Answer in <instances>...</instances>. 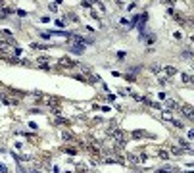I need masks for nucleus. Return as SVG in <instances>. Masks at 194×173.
Listing matches in <instances>:
<instances>
[{
	"instance_id": "1",
	"label": "nucleus",
	"mask_w": 194,
	"mask_h": 173,
	"mask_svg": "<svg viewBox=\"0 0 194 173\" xmlns=\"http://www.w3.org/2000/svg\"><path fill=\"white\" fill-rule=\"evenodd\" d=\"M110 137L113 138V142H116V146H125V133L121 129H113L110 133Z\"/></svg>"
},
{
	"instance_id": "2",
	"label": "nucleus",
	"mask_w": 194,
	"mask_h": 173,
	"mask_svg": "<svg viewBox=\"0 0 194 173\" xmlns=\"http://www.w3.org/2000/svg\"><path fill=\"white\" fill-rule=\"evenodd\" d=\"M58 64H60V67H64V69H73L75 65H79V64H75L71 58H67V56H62L60 60H58Z\"/></svg>"
},
{
	"instance_id": "3",
	"label": "nucleus",
	"mask_w": 194,
	"mask_h": 173,
	"mask_svg": "<svg viewBox=\"0 0 194 173\" xmlns=\"http://www.w3.org/2000/svg\"><path fill=\"white\" fill-rule=\"evenodd\" d=\"M62 141H65V142H75L77 138H75V135L71 133V131H67V129H62Z\"/></svg>"
},
{
	"instance_id": "4",
	"label": "nucleus",
	"mask_w": 194,
	"mask_h": 173,
	"mask_svg": "<svg viewBox=\"0 0 194 173\" xmlns=\"http://www.w3.org/2000/svg\"><path fill=\"white\" fill-rule=\"evenodd\" d=\"M71 48H73L75 54H83V52H85V44H83V42H73Z\"/></svg>"
},
{
	"instance_id": "5",
	"label": "nucleus",
	"mask_w": 194,
	"mask_h": 173,
	"mask_svg": "<svg viewBox=\"0 0 194 173\" xmlns=\"http://www.w3.org/2000/svg\"><path fill=\"white\" fill-rule=\"evenodd\" d=\"M181 113L185 115L187 119H192V108H190V106H182V108H181Z\"/></svg>"
},
{
	"instance_id": "6",
	"label": "nucleus",
	"mask_w": 194,
	"mask_h": 173,
	"mask_svg": "<svg viewBox=\"0 0 194 173\" xmlns=\"http://www.w3.org/2000/svg\"><path fill=\"white\" fill-rule=\"evenodd\" d=\"M165 108H167V110H177L179 104H177L175 100H165Z\"/></svg>"
},
{
	"instance_id": "7",
	"label": "nucleus",
	"mask_w": 194,
	"mask_h": 173,
	"mask_svg": "<svg viewBox=\"0 0 194 173\" xmlns=\"http://www.w3.org/2000/svg\"><path fill=\"white\" fill-rule=\"evenodd\" d=\"M156 154H158L159 160H169V152H167V150H158Z\"/></svg>"
},
{
	"instance_id": "8",
	"label": "nucleus",
	"mask_w": 194,
	"mask_h": 173,
	"mask_svg": "<svg viewBox=\"0 0 194 173\" xmlns=\"http://www.w3.org/2000/svg\"><path fill=\"white\" fill-rule=\"evenodd\" d=\"M79 69L85 73V75H92V71H90V67L88 65H85V64H79Z\"/></svg>"
},
{
	"instance_id": "9",
	"label": "nucleus",
	"mask_w": 194,
	"mask_h": 173,
	"mask_svg": "<svg viewBox=\"0 0 194 173\" xmlns=\"http://www.w3.org/2000/svg\"><path fill=\"white\" fill-rule=\"evenodd\" d=\"M127 158H129V164H133V166H136V164H139V161H140V158H136L135 154H129Z\"/></svg>"
},
{
	"instance_id": "10",
	"label": "nucleus",
	"mask_w": 194,
	"mask_h": 173,
	"mask_svg": "<svg viewBox=\"0 0 194 173\" xmlns=\"http://www.w3.org/2000/svg\"><path fill=\"white\" fill-rule=\"evenodd\" d=\"M58 102H60L58 98H52V96H48V98H46V104H50V106H54V108L58 106Z\"/></svg>"
},
{
	"instance_id": "11",
	"label": "nucleus",
	"mask_w": 194,
	"mask_h": 173,
	"mask_svg": "<svg viewBox=\"0 0 194 173\" xmlns=\"http://www.w3.org/2000/svg\"><path fill=\"white\" fill-rule=\"evenodd\" d=\"M165 73L171 77V75H175V73H177V69H175V67H165Z\"/></svg>"
},
{
	"instance_id": "12",
	"label": "nucleus",
	"mask_w": 194,
	"mask_h": 173,
	"mask_svg": "<svg viewBox=\"0 0 194 173\" xmlns=\"http://www.w3.org/2000/svg\"><path fill=\"white\" fill-rule=\"evenodd\" d=\"M150 69H152L154 73H158V71H159V69H162V67H159V64H152V65H150Z\"/></svg>"
},
{
	"instance_id": "13",
	"label": "nucleus",
	"mask_w": 194,
	"mask_h": 173,
	"mask_svg": "<svg viewBox=\"0 0 194 173\" xmlns=\"http://www.w3.org/2000/svg\"><path fill=\"white\" fill-rule=\"evenodd\" d=\"M179 144H181L182 148H190V144H188V142L185 141V138H181V141H179Z\"/></svg>"
},
{
	"instance_id": "14",
	"label": "nucleus",
	"mask_w": 194,
	"mask_h": 173,
	"mask_svg": "<svg viewBox=\"0 0 194 173\" xmlns=\"http://www.w3.org/2000/svg\"><path fill=\"white\" fill-rule=\"evenodd\" d=\"M31 46H33V48H37V50H46V48H44V46H42V44H37V42H33Z\"/></svg>"
},
{
	"instance_id": "15",
	"label": "nucleus",
	"mask_w": 194,
	"mask_h": 173,
	"mask_svg": "<svg viewBox=\"0 0 194 173\" xmlns=\"http://www.w3.org/2000/svg\"><path fill=\"white\" fill-rule=\"evenodd\" d=\"M171 152H173V154H182V150L177 148V146H171Z\"/></svg>"
},
{
	"instance_id": "16",
	"label": "nucleus",
	"mask_w": 194,
	"mask_h": 173,
	"mask_svg": "<svg viewBox=\"0 0 194 173\" xmlns=\"http://www.w3.org/2000/svg\"><path fill=\"white\" fill-rule=\"evenodd\" d=\"M64 150H65L67 154H71V156H75V154H77V150H75V148H64Z\"/></svg>"
},
{
	"instance_id": "17",
	"label": "nucleus",
	"mask_w": 194,
	"mask_h": 173,
	"mask_svg": "<svg viewBox=\"0 0 194 173\" xmlns=\"http://www.w3.org/2000/svg\"><path fill=\"white\" fill-rule=\"evenodd\" d=\"M175 17H177V21H179V23H187V19H185V17H182L181 14H175Z\"/></svg>"
},
{
	"instance_id": "18",
	"label": "nucleus",
	"mask_w": 194,
	"mask_h": 173,
	"mask_svg": "<svg viewBox=\"0 0 194 173\" xmlns=\"http://www.w3.org/2000/svg\"><path fill=\"white\" fill-rule=\"evenodd\" d=\"M146 41H148V44H152V42H156V35H150V37H146Z\"/></svg>"
},
{
	"instance_id": "19",
	"label": "nucleus",
	"mask_w": 194,
	"mask_h": 173,
	"mask_svg": "<svg viewBox=\"0 0 194 173\" xmlns=\"http://www.w3.org/2000/svg\"><path fill=\"white\" fill-rule=\"evenodd\" d=\"M56 25H58V27H64V25H65V19H56Z\"/></svg>"
},
{
	"instance_id": "20",
	"label": "nucleus",
	"mask_w": 194,
	"mask_h": 173,
	"mask_svg": "<svg viewBox=\"0 0 194 173\" xmlns=\"http://www.w3.org/2000/svg\"><path fill=\"white\" fill-rule=\"evenodd\" d=\"M190 79H192V77H190L188 73H182V81H187V83H190Z\"/></svg>"
},
{
	"instance_id": "21",
	"label": "nucleus",
	"mask_w": 194,
	"mask_h": 173,
	"mask_svg": "<svg viewBox=\"0 0 194 173\" xmlns=\"http://www.w3.org/2000/svg\"><path fill=\"white\" fill-rule=\"evenodd\" d=\"M81 6H85V8H90V6H92V2H88V0H83V2H81Z\"/></svg>"
},
{
	"instance_id": "22",
	"label": "nucleus",
	"mask_w": 194,
	"mask_h": 173,
	"mask_svg": "<svg viewBox=\"0 0 194 173\" xmlns=\"http://www.w3.org/2000/svg\"><path fill=\"white\" fill-rule=\"evenodd\" d=\"M133 137H135V138H140V137H142V131H135Z\"/></svg>"
},
{
	"instance_id": "23",
	"label": "nucleus",
	"mask_w": 194,
	"mask_h": 173,
	"mask_svg": "<svg viewBox=\"0 0 194 173\" xmlns=\"http://www.w3.org/2000/svg\"><path fill=\"white\" fill-rule=\"evenodd\" d=\"M0 173H8V167L6 166H0Z\"/></svg>"
}]
</instances>
